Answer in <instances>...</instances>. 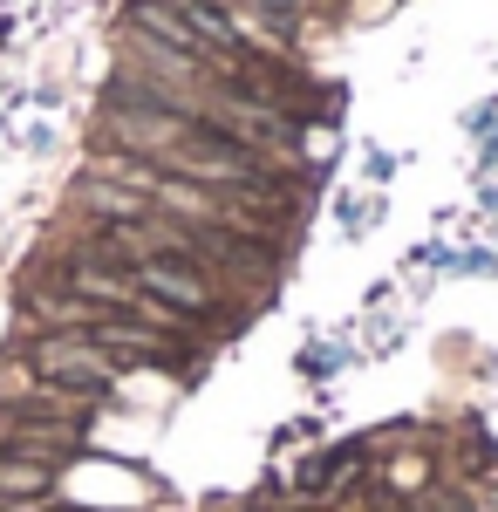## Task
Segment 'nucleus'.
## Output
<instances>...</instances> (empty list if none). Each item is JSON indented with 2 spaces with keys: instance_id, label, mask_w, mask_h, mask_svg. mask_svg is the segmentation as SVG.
I'll list each match as a JSON object with an SVG mask.
<instances>
[{
  "instance_id": "nucleus-4",
  "label": "nucleus",
  "mask_w": 498,
  "mask_h": 512,
  "mask_svg": "<svg viewBox=\"0 0 498 512\" xmlns=\"http://www.w3.org/2000/svg\"><path fill=\"white\" fill-rule=\"evenodd\" d=\"M239 7H253V14H267V21H294L307 0H239Z\"/></svg>"
},
{
  "instance_id": "nucleus-1",
  "label": "nucleus",
  "mask_w": 498,
  "mask_h": 512,
  "mask_svg": "<svg viewBox=\"0 0 498 512\" xmlns=\"http://www.w3.org/2000/svg\"><path fill=\"white\" fill-rule=\"evenodd\" d=\"M28 369L48 396H69V403H96V396L116 383V362L110 349H96L82 328H48L35 349H28Z\"/></svg>"
},
{
  "instance_id": "nucleus-3",
  "label": "nucleus",
  "mask_w": 498,
  "mask_h": 512,
  "mask_svg": "<svg viewBox=\"0 0 498 512\" xmlns=\"http://www.w3.org/2000/svg\"><path fill=\"white\" fill-rule=\"evenodd\" d=\"M48 485H55V458L0 444V506H35V499H48Z\"/></svg>"
},
{
  "instance_id": "nucleus-2",
  "label": "nucleus",
  "mask_w": 498,
  "mask_h": 512,
  "mask_svg": "<svg viewBox=\"0 0 498 512\" xmlns=\"http://www.w3.org/2000/svg\"><path fill=\"white\" fill-rule=\"evenodd\" d=\"M130 274H137V287L151 294L157 308H171L178 321L219 315V274H205L198 260H185V253H144Z\"/></svg>"
},
{
  "instance_id": "nucleus-5",
  "label": "nucleus",
  "mask_w": 498,
  "mask_h": 512,
  "mask_svg": "<svg viewBox=\"0 0 498 512\" xmlns=\"http://www.w3.org/2000/svg\"><path fill=\"white\" fill-rule=\"evenodd\" d=\"M0 512H48V506H41V499H35V506H0Z\"/></svg>"
}]
</instances>
